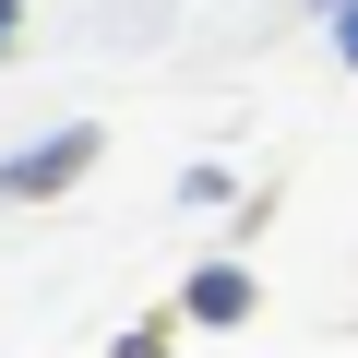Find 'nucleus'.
Returning <instances> with one entry per match:
<instances>
[{"label": "nucleus", "mask_w": 358, "mask_h": 358, "mask_svg": "<svg viewBox=\"0 0 358 358\" xmlns=\"http://www.w3.org/2000/svg\"><path fill=\"white\" fill-rule=\"evenodd\" d=\"M346 48H358V13H346Z\"/></svg>", "instance_id": "nucleus-4"}, {"label": "nucleus", "mask_w": 358, "mask_h": 358, "mask_svg": "<svg viewBox=\"0 0 358 358\" xmlns=\"http://www.w3.org/2000/svg\"><path fill=\"white\" fill-rule=\"evenodd\" d=\"M192 310H203V322H239V310H251V275H239V263L192 275Z\"/></svg>", "instance_id": "nucleus-2"}, {"label": "nucleus", "mask_w": 358, "mask_h": 358, "mask_svg": "<svg viewBox=\"0 0 358 358\" xmlns=\"http://www.w3.org/2000/svg\"><path fill=\"white\" fill-rule=\"evenodd\" d=\"M84 155H96V131H60V143H36V155H13V167H0V192H60V179H84Z\"/></svg>", "instance_id": "nucleus-1"}, {"label": "nucleus", "mask_w": 358, "mask_h": 358, "mask_svg": "<svg viewBox=\"0 0 358 358\" xmlns=\"http://www.w3.org/2000/svg\"><path fill=\"white\" fill-rule=\"evenodd\" d=\"M0 48H13V0H0Z\"/></svg>", "instance_id": "nucleus-3"}]
</instances>
